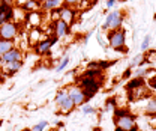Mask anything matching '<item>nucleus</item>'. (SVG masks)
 <instances>
[{
	"label": "nucleus",
	"instance_id": "2",
	"mask_svg": "<svg viewBox=\"0 0 156 131\" xmlns=\"http://www.w3.org/2000/svg\"><path fill=\"white\" fill-rule=\"evenodd\" d=\"M114 131H138L136 116L128 109H114Z\"/></svg>",
	"mask_w": 156,
	"mask_h": 131
},
{
	"label": "nucleus",
	"instance_id": "31",
	"mask_svg": "<svg viewBox=\"0 0 156 131\" xmlns=\"http://www.w3.org/2000/svg\"><path fill=\"white\" fill-rule=\"evenodd\" d=\"M131 75H132V69H131V68H128V69L123 73V78H129Z\"/></svg>",
	"mask_w": 156,
	"mask_h": 131
},
{
	"label": "nucleus",
	"instance_id": "30",
	"mask_svg": "<svg viewBox=\"0 0 156 131\" xmlns=\"http://www.w3.org/2000/svg\"><path fill=\"white\" fill-rule=\"evenodd\" d=\"M96 39H98V42H99V45L105 47V42H104V39H102V33H98V35H96Z\"/></svg>",
	"mask_w": 156,
	"mask_h": 131
},
{
	"label": "nucleus",
	"instance_id": "1",
	"mask_svg": "<svg viewBox=\"0 0 156 131\" xmlns=\"http://www.w3.org/2000/svg\"><path fill=\"white\" fill-rule=\"evenodd\" d=\"M104 81H105V74L90 77V75H86L84 73H81V74H78L77 77H75V84H78V86L84 91V94L87 95L89 99L93 98V96L102 89Z\"/></svg>",
	"mask_w": 156,
	"mask_h": 131
},
{
	"label": "nucleus",
	"instance_id": "18",
	"mask_svg": "<svg viewBox=\"0 0 156 131\" xmlns=\"http://www.w3.org/2000/svg\"><path fill=\"white\" fill-rule=\"evenodd\" d=\"M150 73H153V69H152V68H149L147 65H141V66H136L135 69H134V73H132V77L146 78V77L150 74Z\"/></svg>",
	"mask_w": 156,
	"mask_h": 131
},
{
	"label": "nucleus",
	"instance_id": "9",
	"mask_svg": "<svg viewBox=\"0 0 156 131\" xmlns=\"http://www.w3.org/2000/svg\"><path fill=\"white\" fill-rule=\"evenodd\" d=\"M50 29H51V33L57 36V39H63V38H66L71 33V26L66 24L62 20H57L54 23H50Z\"/></svg>",
	"mask_w": 156,
	"mask_h": 131
},
{
	"label": "nucleus",
	"instance_id": "24",
	"mask_svg": "<svg viewBox=\"0 0 156 131\" xmlns=\"http://www.w3.org/2000/svg\"><path fill=\"white\" fill-rule=\"evenodd\" d=\"M150 42H152V36H150V35H146V36L143 38L141 45H140V48H141V51H143V53H144V51H147V50H150Z\"/></svg>",
	"mask_w": 156,
	"mask_h": 131
},
{
	"label": "nucleus",
	"instance_id": "33",
	"mask_svg": "<svg viewBox=\"0 0 156 131\" xmlns=\"http://www.w3.org/2000/svg\"><path fill=\"white\" fill-rule=\"evenodd\" d=\"M21 131H30V128H24V130H21Z\"/></svg>",
	"mask_w": 156,
	"mask_h": 131
},
{
	"label": "nucleus",
	"instance_id": "4",
	"mask_svg": "<svg viewBox=\"0 0 156 131\" xmlns=\"http://www.w3.org/2000/svg\"><path fill=\"white\" fill-rule=\"evenodd\" d=\"M54 104L57 106V112L60 114H71L77 107L75 104L72 103L71 96L68 95V91L66 88H60L57 92H56V96H54Z\"/></svg>",
	"mask_w": 156,
	"mask_h": 131
},
{
	"label": "nucleus",
	"instance_id": "16",
	"mask_svg": "<svg viewBox=\"0 0 156 131\" xmlns=\"http://www.w3.org/2000/svg\"><path fill=\"white\" fill-rule=\"evenodd\" d=\"M144 113L147 116L156 118V96H147L146 98V104H144Z\"/></svg>",
	"mask_w": 156,
	"mask_h": 131
},
{
	"label": "nucleus",
	"instance_id": "32",
	"mask_svg": "<svg viewBox=\"0 0 156 131\" xmlns=\"http://www.w3.org/2000/svg\"><path fill=\"white\" fill-rule=\"evenodd\" d=\"M5 78H6V77H5V75H3V73H2V69H0V83H2V81H3V80H5Z\"/></svg>",
	"mask_w": 156,
	"mask_h": 131
},
{
	"label": "nucleus",
	"instance_id": "14",
	"mask_svg": "<svg viewBox=\"0 0 156 131\" xmlns=\"http://www.w3.org/2000/svg\"><path fill=\"white\" fill-rule=\"evenodd\" d=\"M12 18H14V6L0 3V24H3L6 21H12Z\"/></svg>",
	"mask_w": 156,
	"mask_h": 131
},
{
	"label": "nucleus",
	"instance_id": "15",
	"mask_svg": "<svg viewBox=\"0 0 156 131\" xmlns=\"http://www.w3.org/2000/svg\"><path fill=\"white\" fill-rule=\"evenodd\" d=\"M42 36H45L44 35V29H41V27H32L29 30V36H27L30 47H35L39 41L42 39Z\"/></svg>",
	"mask_w": 156,
	"mask_h": 131
},
{
	"label": "nucleus",
	"instance_id": "5",
	"mask_svg": "<svg viewBox=\"0 0 156 131\" xmlns=\"http://www.w3.org/2000/svg\"><path fill=\"white\" fill-rule=\"evenodd\" d=\"M123 20H125L123 11H111V12H108L107 17H105L104 24H102V30L108 32V30L120 29L123 26Z\"/></svg>",
	"mask_w": 156,
	"mask_h": 131
},
{
	"label": "nucleus",
	"instance_id": "6",
	"mask_svg": "<svg viewBox=\"0 0 156 131\" xmlns=\"http://www.w3.org/2000/svg\"><path fill=\"white\" fill-rule=\"evenodd\" d=\"M20 32V24L15 21H6L3 24H0V39H9V41H15L18 38Z\"/></svg>",
	"mask_w": 156,
	"mask_h": 131
},
{
	"label": "nucleus",
	"instance_id": "17",
	"mask_svg": "<svg viewBox=\"0 0 156 131\" xmlns=\"http://www.w3.org/2000/svg\"><path fill=\"white\" fill-rule=\"evenodd\" d=\"M63 3V0H45L41 3V12H50L53 9H58Z\"/></svg>",
	"mask_w": 156,
	"mask_h": 131
},
{
	"label": "nucleus",
	"instance_id": "10",
	"mask_svg": "<svg viewBox=\"0 0 156 131\" xmlns=\"http://www.w3.org/2000/svg\"><path fill=\"white\" fill-rule=\"evenodd\" d=\"M58 15H60V20L65 21L66 24H72L75 21V17H77V9L74 6H69V5H62L58 8Z\"/></svg>",
	"mask_w": 156,
	"mask_h": 131
},
{
	"label": "nucleus",
	"instance_id": "28",
	"mask_svg": "<svg viewBox=\"0 0 156 131\" xmlns=\"http://www.w3.org/2000/svg\"><path fill=\"white\" fill-rule=\"evenodd\" d=\"M117 2H119V0H105V6H107V9L114 8V6L117 5Z\"/></svg>",
	"mask_w": 156,
	"mask_h": 131
},
{
	"label": "nucleus",
	"instance_id": "19",
	"mask_svg": "<svg viewBox=\"0 0 156 131\" xmlns=\"http://www.w3.org/2000/svg\"><path fill=\"white\" fill-rule=\"evenodd\" d=\"M15 47H17L15 41H9V39H0V56H2V54H5L6 51H9V50L15 48Z\"/></svg>",
	"mask_w": 156,
	"mask_h": 131
},
{
	"label": "nucleus",
	"instance_id": "12",
	"mask_svg": "<svg viewBox=\"0 0 156 131\" xmlns=\"http://www.w3.org/2000/svg\"><path fill=\"white\" fill-rule=\"evenodd\" d=\"M14 60H24V51H21L18 47L6 51L5 54L0 56V65L8 63V62H14Z\"/></svg>",
	"mask_w": 156,
	"mask_h": 131
},
{
	"label": "nucleus",
	"instance_id": "21",
	"mask_svg": "<svg viewBox=\"0 0 156 131\" xmlns=\"http://www.w3.org/2000/svg\"><path fill=\"white\" fill-rule=\"evenodd\" d=\"M143 84H146V80H144V78H140V77H132V78L128 81V84H126V91L134 89V88H138V86H143Z\"/></svg>",
	"mask_w": 156,
	"mask_h": 131
},
{
	"label": "nucleus",
	"instance_id": "25",
	"mask_svg": "<svg viewBox=\"0 0 156 131\" xmlns=\"http://www.w3.org/2000/svg\"><path fill=\"white\" fill-rule=\"evenodd\" d=\"M81 109V113L83 114H93V113H96V109L93 107V106H90V104H87V103H84L83 106H80Z\"/></svg>",
	"mask_w": 156,
	"mask_h": 131
},
{
	"label": "nucleus",
	"instance_id": "8",
	"mask_svg": "<svg viewBox=\"0 0 156 131\" xmlns=\"http://www.w3.org/2000/svg\"><path fill=\"white\" fill-rule=\"evenodd\" d=\"M66 91H68V95L71 96L72 103L75 104V107H80V106H83L84 103L89 101V98H87V95L84 94V91L78 84H75V83L68 84L66 86Z\"/></svg>",
	"mask_w": 156,
	"mask_h": 131
},
{
	"label": "nucleus",
	"instance_id": "27",
	"mask_svg": "<svg viewBox=\"0 0 156 131\" xmlns=\"http://www.w3.org/2000/svg\"><path fill=\"white\" fill-rule=\"evenodd\" d=\"M105 109H107V110L116 109V98H110V99L107 101V104H105Z\"/></svg>",
	"mask_w": 156,
	"mask_h": 131
},
{
	"label": "nucleus",
	"instance_id": "29",
	"mask_svg": "<svg viewBox=\"0 0 156 131\" xmlns=\"http://www.w3.org/2000/svg\"><path fill=\"white\" fill-rule=\"evenodd\" d=\"M65 2V5H69V6H74V8H77L78 3L81 2V0H63Z\"/></svg>",
	"mask_w": 156,
	"mask_h": 131
},
{
	"label": "nucleus",
	"instance_id": "26",
	"mask_svg": "<svg viewBox=\"0 0 156 131\" xmlns=\"http://www.w3.org/2000/svg\"><path fill=\"white\" fill-rule=\"evenodd\" d=\"M146 86H147L149 89H152V91H155V92H156V75H153V77H150V78L147 80Z\"/></svg>",
	"mask_w": 156,
	"mask_h": 131
},
{
	"label": "nucleus",
	"instance_id": "11",
	"mask_svg": "<svg viewBox=\"0 0 156 131\" xmlns=\"http://www.w3.org/2000/svg\"><path fill=\"white\" fill-rule=\"evenodd\" d=\"M23 63L24 60H14V62H8V63H3L0 65V69L5 77H12L18 73L20 69L23 68Z\"/></svg>",
	"mask_w": 156,
	"mask_h": 131
},
{
	"label": "nucleus",
	"instance_id": "34",
	"mask_svg": "<svg viewBox=\"0 0 156 131\" xmlns=\"http://www.w3.org/2000/svg\"><path fill=\"white\" fill-rule=\"evenodd\" d=\"M36 2H39V3H42V2H45V0H36Z\"/></svg>",
	"mask_w": 156,
	"mask_h": 131
},
{
	"label": "nucleus",
	"instance_id": "3",
	"mask_svg": "<svg viewBox=\"0 0 156 131\" xmlns=\"http://www.w3.org/2000/svg\"><path fill=\"white\" fill-rule=\"evenodd\" d=\"M107 41H108V47L114 51L120 53H128V47H126V30L123 27L114 29V30H108L107 32Z\"/></svg>",
	"mask_w": 156,
	"mask_h": 131
},
{
	"label": "nucleus",
	"instance_id": "22",
	"mask_svg": "<svg viewBox=\"0 0 156 131\" xmlns=\"http://www.w3.org/2000/svg\"><path fill=\"white\" fill-rule=\"evenodd\" d=\"M69 62H71V57L68 56H63L62 59H58V63L57 66H56V73H62V71H65L66 68H68V65H69Z\"/></svg>",
	"mask_w": 156,
	"mask_h": 131
},
{
	"label": "nucleus",
	"instance_id": "13",
	"mask_svg": "<svg viewBox=\"0 0 156 131\" xmlns=\"http://www.w3.org/2000/svg\"><path fill=\"white\" fill-rule=\"evenodd\" d=\"M126 92H128V96H129L131 101L146 99L149 96V88L146 84H143V86H138V88H134V89H129Z\"/></svg>",
	"mask_w": 156,
	"mask_h": 131
},
{
	"label": "nucleus",
	"instance_id": "20",
	"mask_svg": "<svg viewBox=\"0 0 156 131\" xmlns=\"http://www.w3.org/2000/svg\"><path fill=\"white\" fill-rule=\"evenodd\" d=\"M141 65H146V63H144V53H143V51L138 53V54H135V56L129 60V66H128V68L135 69L136 66H141Z\"/></svg>",
	"mask_w": 156,
	"mask_h": 131
},
{
	"label": "nucleus",
	"instance_id": "23",
	"mask_svg": "<svg viewBox=\"0 0 156 131\" xmlns=\"http://www.w3.org/2000/svg\"><path fill=\"white\" fill-rule=\"evenodd\" d=\"M48 127H50V122L48 121H39L38 124H35L30 128V131H45Z\"/></svg>",
	"mask_w": 156,
	"mask_h": 131
},
{
	"label": "nucleus",
	"instance_id": "7",
	"mask_svg": "<svg viewBox=\"0 0 156 131\" xmlns=\"http://www.w3.org/2000/svg\"><path fill=\"white\" fill-rule=\"evenodd\" d=\"M47 38H42L41 41H39L38 44L33 47L35 48V51H36V54L39 56H47V54H50V51H51V48H53V45L57 42L58 39L56 35H45Z\"/></svg>",
	"mask_w": 156,
	"mask_h": 131
},
{
	"label": "nucleus",
	"instance_id": "35",
	"mask_svg": "<svg viewBox=\"0 0 156 131\" xmlns=\"http://www.w3.org/2000/svg\"><path fill=\"white\" fill-rule=\"evenodd\" d=\"M96 131H99V130H96Z\"/></svg>",
	"mask_w": 156,
	"mask_h": 131
}]
</instances>
